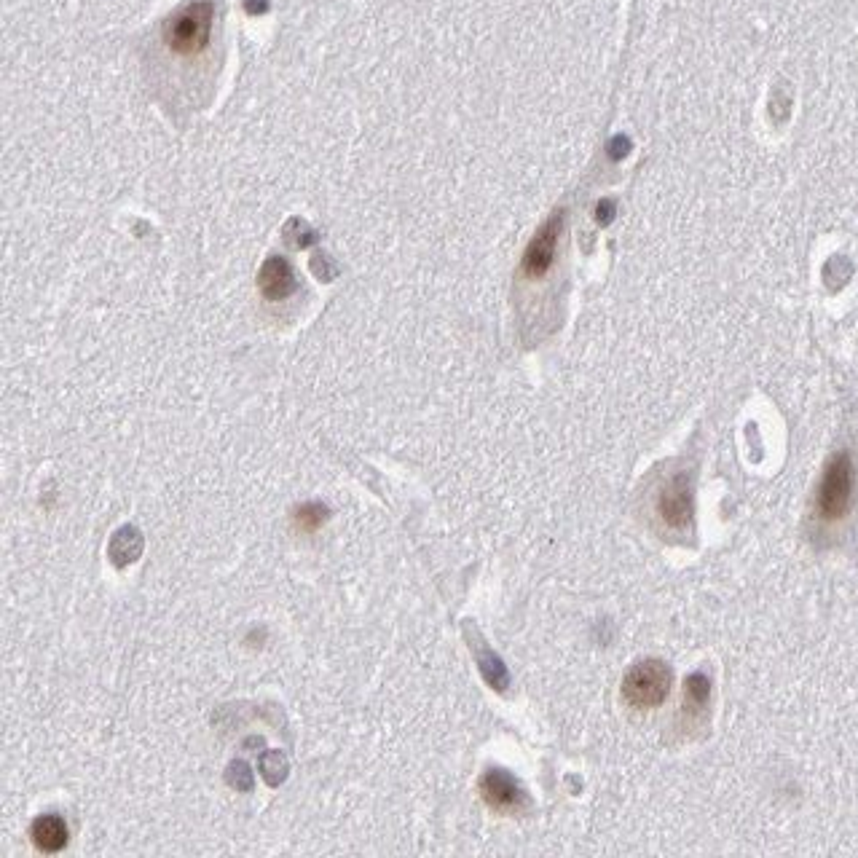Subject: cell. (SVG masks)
<instances>
[{
    "mask_svg": "<svg viewBox=\"0 0 858 858\" xmlns=\"http://www.w3.org/2000/svg\"><path fill=\"white\" fill-rule=\"evenodd\" d=\"M220 27V0H186L172 11L159 30V43L164 57L177 65L199 62L215 46Z\"/></svg>",
    "mask_w": 858,
    "mask_h": 858,
    "instance_id": "1",
    "label": "cell"
},
{
    "mask_svg": "<svg viewBox=\"0 0 858 858\" xmlns=\"http://www.w3.org/2000/svg\"><path fill=\"white\" fill-rule=\"evenodd\" d=\"M853 494H856V467L848 451H840L829 459L824 475L818 480L813 513L821 523L842 521L853 507Z\"/></svg>",
    "mask_w": 858,
    "mask_h": 858,
    "instance_id": "2",
    "label": "cell"
},
{
    "mask_svg": "<svg viewBox=\"0 0 858 858\" xmlns=\"http://www.w3.org/2000/svg\"><path fill=\"white\" fill-rule=\"evenodd\" d=\"M671 668L663 660H641L625 673L623 698L631 708H657L671 692Z\"/></svg>",
    "mask_w": 858,
    "mask_h": 858,
    "instance_id": "3",
    "label": "cell"
},
{
    "mask_svg": "<svg viewBox=\"0 0 858 858\" xmlns=\"http://www.w3.org/2000/svg\"><path fill=\"white\" fill-rule=\"evenodd\" d=\"M564 228V212H553L550 218L539 226V231L531 236L529 247L521 258V274L526 279H542L547 271L553 269L558 253V239Z\"/></svg>",
    "mask_w": 858,
    "mask_h": 858,
    "instance_id": "4",
    "label": "cell"
},
{
    "mask_svg": "<svg viewBox=\"0 0 858 858\" xmlns=\"http://www.w3.org/2000/svg\"><path fill=\"white\" fill-rule=\"evenodd\" d=\"M478 786L480 797H483L488 808L497 810V813H505V816L521 813V810H526V805H529L521 783L515 781L507 770H499V767H491V770L480 775Z\"/></svg>",
    "mask_w": 858,
    "mask_h": 858,
    "instance_id": "5",
    "label": "cell"
},
{
    "mask_svg": "<svg viewBox=\"0 0 858 858\" xmlns=\"http://www.w3.org/2000/svg\"><path fill=\"white\" fill-rule=\"evenodd\" d=\"M657 515L665 526L671 529H690L692 526V486L687 475H679V478L668 480L663 488H660V497H657Z\"/></svg>",
    "mask_w": 858,
    "mask_h": 858,
    "instance_id": "6",
    "label": "cell"
},
{
    "mask_svg": "<svg viewBox=\"0 0 858 858\" xmlns=\"http://www.w3.org/2000/svg\"><path fill=\"white\" fill-rule=\"evenodd\" d=\"M258 287H261V293L266 295L269 301H285L287 295H293L295 287H298L293 266H290L285 258H277V255H274V258L263 263L261 274H258Z\"/></svg>",
    "mask_w": 858,
    "mask_h": 858,
    "instance_id": "7",
    "label": "cell"
},
{
    "mask_svg": "<svg viewBox=\"0 0 858 858\" xmlns=\"http://www.w3.org/2000/svg\"><path fill=\"white\" fill-rule=\"evenodd\" d=\"M708 700H711V682L703 673H690L684 679V703H682V724L687 730L698 727L700 716L706 714Z\"/></svg>",
    "mask_w": 858,
    "mask_h": 858,
    "instance_id": "8",
    "label": "cell"
},
{
    "mask_svg": "<svg viewBox=\"0 0 858 858\" xmlns=\"http://www.w3.org/2000/svg\"><path fill=\"white\" fill-rule=\"evenodd\" d=\"M30 837H33L35 848L43 853H59L68 845V824L57 813H49V816L35 818Z\"/></svg>",
    "mask_w": 858,
    "mask_h": 858,
    "instance_id": "9",
    "label": "cell"
},
{
    "mask_svg": "<svg viewBox=\"0 0 858 858\" xmlns=\"http://www.w3.org/2000/svg\"><path fill=\"white\" fill-rule=\"evenodd\" d=\"M140 553H143V534H140L135 526H121V529L113 534V539H110L108 556L110 561H113V566H118V569L135 564Z\"/></svg>",
    "mask_w": 858,
    "mask_h": 858,
    "instance_id": "10",
    "label": "cell"
},
{
    "mask_svg": "<svg viewBox=\"0 0 858 858\" xmlns=\"http://www.w3.org/2000/svg\"><path fill=\"white\" fill-rule=\"evenodd\" d=\"M475 657H478V668L483 673V679L488 687H494L497 692H505L510 687V673H507L502 657L494 655L483 641H475Z\"/></svg>",
    "mask_w": 858,
    "mask_h": 858,
    "instance_id": "11",
    "label": "cell"
},
{
    "mask_svg": "<svg viewBox=\"0 0 858 858\" xmlns=\"http://www.w3.org/2000/svg\"><path fill=\"white\" fill-rule=\"evenodd\" d=\"M330 510L325 505H320V502H306V505H301L298 510H295L293 521H295V529H301L303 534H314V531L320 529L322 523L328 521Z\"/></svg>",
    "mask_w": 858,
    "mask_h": 858,
    "instance_id": "12",
    "label": "cell"
},
{
    "mask_svg": "<svg viewBox=\"0 0 858 858\" xmlns=\"http://www.w3.org/2000/svg\"><path fill=\"white\" fill-rule=\"evenodd\" d=\"M261 775L269 786H279L287 778V759L279 751H266L261 757Z\"/></svg>",
    "mask_w": 858,
    "mask_h": 858,
    "instance_id": "13",
    "label": "cell"
},
{
    "mask_svg": "<svg viewBox=\"0 0 858 858\" xmlns=\"http://www.w3.org/2000/svg\"><path fill=\"white\" fill-rule=\"evenodd\" d=\"M228 783L234 786L236 791H250L253 789V773H250V767L244 765V762H234V765L228 767Z\"/></svg>",
    "mask_w": 858,
    "mask_h": 858,
    "instance_id": "14",
    "label": "cell"
},
{
    "mask_svg": "<svg viewBox=\"0 0 858 858\" xmlns=\"http://www.w3.org/2000/svg\"><path fill=\"white\" fill-rule=\"evenodd\" d=\"M612 212H615V204H612V202L598 204V220H601V223H609V218H612Z\"/></svg>",
    "mask_w": 858,
    "mask_h": 858,
    "instance_id": "15",
    "label": "cell"
}]
</instances>
